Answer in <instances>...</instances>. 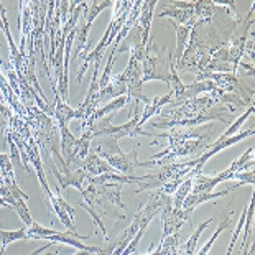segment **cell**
<instances>
[{
	"label": "cell",
	"mask_w": 255,
	"mask_h": 255,
	"mask_svg": "<svg viewBox=\"0 0 255 255\" xmlns=\"http://www.w3.org/2000/svg\"><path fill=\"white\" fill-rule=\"evenodd\" d=\"M209 222H211V221H206L204 224H201V226L198 227V232H196V234H194V236H193L191 239H189V244H188V247H186V254H188V255H191V254H193L194 244H196V241H198V239H199L201 232H203V229H204V227H206V226H209Z\"/></svg>",
	"instance_id": "cell-3"
},
{
	"label": "cell",
	"mask_w": 255,
	"mask_h": 255,
	"mask_svg": "<svg viewBox=\"0 0 255 255\" xmlns=\"http://www.w3.org/2000/svg\"><path fill=\"white\" fill-rule=\"evenodd\" d=\"M0 239H2V244H3V247H5L7 244L13 242V241L28 239V236H26V231H17V232H3V231H0Z\"/></svg>",
	"instance_id": "cell-1"
},
{
	"label": "cell",
	"mask_w": 255,
	"mask_h": 255,
	"mask_svg": "<svg viewBox=\"0 0 255 255\" xmlns=\"http://www.w3.org/2000/svg\"><path fill=\"white\" fill-rule=\"evenodd\" d=\"M229 222H231V219H229V218H227V219H226L224 222H221L219 229H218V231H216V234L213 236V239H211V241H209L208 244H206V246L203 247V251H201V252H199L198 255H208V252H209V249H211V246H213V244H214V241H216V239H218V236L221 234V232H222V231H224V229H226V227H227V226H229Z\"/></svg>",
	"instance_id": "cell-2"
}]
</instances>
